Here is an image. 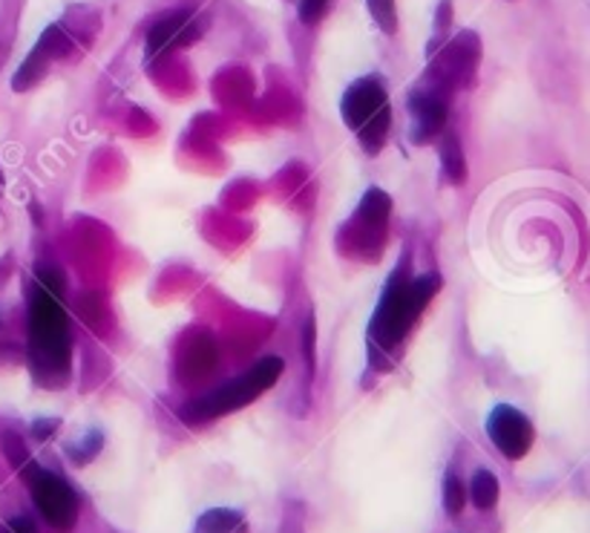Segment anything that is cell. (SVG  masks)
Listing matches in <instances>:
<instances>
[{
  "instance_id": "cell-19",
  "label": "cell",
  "mask_w": 590,
  "mask_h": 533,
  "mask_svg": "<svg viewBox=\"0 0 590 533\" xmlns=\"http://www.w3.org/2000/svg\"><path fill=\"white\" fill-rule=\"evenodd\" d=\"M0 533H38V531H35V525H32V519L15 516V519H9L7 525H0Z\"/></svg>"
},
{
  "instance_id": "cell-15",
  "label": "cell",
  "mask_w": 590,
  "mask_h": 533,
  "mask_svg": "<svg viewBox=\"0 0 590 533\" xmlns=\"http://www.w3.org/2000/svg\"><path fill=\"white\" fill-rule=\"evenodd\" d=\"M0 447H3V456H7L12 468L27 470L32 464L30 450H27V445H23V439L18 432H3V436H0Z\"/></svg>"
},
{
  "instance_id": "cell-10",
  "label": "cell",
  "mask_w": 590,
  "mask_h": 533,
  "mask_svg": "<svg viewBox=\"0 0 590 533\" xmlns=\"http://www.w3.org/2000/svg\"><path fill=\"white\" fill-rule=\"evenodd\" d=\"M197 35V27L190 21L188 12H173L170 18L159 21L147 35V59H156V55H165L168 50L179 44H188Z\"/></svg>"
},
{
  "instance_id": "cell-3",
  "label": "cell",
  "mask_w": 590,
  "mask_h": 533,
  "mask_svg": "<svg viewBox=\"0 0 590 533\" xmlns=\"http://www.w3.org/2000/svg\"><path fill=\"white\" fill-rule=\"evenodd\" d=\"M280 375H283V360L274 358V355H271V358H263L251 373L240 375V378L225 384V387L217 389V393L204 395L199 401L188 404V407L182 409V418L190 424L213 421V418L225 416V412H233V409L256 401L265 389L277 384Z\"/></svg>"
},
{
  "instance_id": "cell-16",
  "label": "cell",
  "mask_w": 590,
  "mask_h": 533,
  "mask_svg": "<svg viewBox=\"0 0 590 533\" xmlns=\"http://www.w3.org/2000/svg\"><path fill=\"white\" fill-rule=\"evenodd\" d=\"M369 3V12L378 21V27L387 35H394L398 32V7H394V0H366Z\"/></svg>"
},
{
  "instance_id": "cell-6",
  "label": "cell",
  "mask_w": 590,
  "mask_h": 533,
  "mask_svg": "<svg viewBox=\"0 0 590 533\" xmlns=\"http://www.w3.org/2000/svg\"><path fill=\"white\" fill-rule=\"evenodd\" d=\"M487 436L489 441L496 445V450L507 459H525L530 453L533 439H536V430H533L530 418L525 412H518L516 407H496L487 418Z\"/></svg>"
},
{
  "instance_id": "cell-14",
  "label": "cell",
  "mask_w": 590,
  "mask_h": 533,
  "mask_svg": "<svg viewBox=\"0 0 590 533\" xmlns=\"http://www.w3.org/2000/svg\"><path fill=\"white\" fill-rule=\"evenodd\" d=\"M470 499L478 511H489L498 502V479L489 470H478L470 482Z\"/></svg>"
},
{
  "instance_id": "cell-13",
  "label": "cell",
  "mask_w": 590,
  "mask_h": 533,
  "mask_svg": "<svg viewBox=\"0 0 590 533\" xmlns=\"http://www.w3.org/2000/svg\"><path fill=\"white\" fill-rule=\"evenodd\" d=\"M441 165H444V174L452 185L466 182L464 150H461L459 136H452V133H446L444 142H441Z\"/></svg>"
},
{
  "instance_id": "cell-17",
  "label": "cell",
  "mask_w": 590,
  "mask_h": 533,
  "mask_svg": "<svg viewBox=\"0 0 590 533\" xmlns=\"http://www.w3.org/2000/svg\"><path fill=\"white\" fill-rule=\"evenodd\" d=\"M464 502H466V490L464 484H461V479L455 473L446 475L444 482V508L450 516H459L461 511H464Z\"/></svg>"
},
{
  "instance_id": "cell-1",
  "label": "cell",
  "mask_w": 590,
  "mask_h": 533,
  "mask_svg": "<svg viewBox=\"0 0 590 533\" xmlns=\"http://www.w3.org/2000/svg\"><path fill=\"white\" fill-rule=\"evenodd\" d=\"M441 289V278L438 274H423V278L409 280L401 271L383 289V297L378 303V312L369 326V337L372 346L380 349H392L407 337L412 330V323L421 317V312L432 303V297Z\"/></svg>"
},
{
  "instance_id": "cell-5",
  "label": "cell",
  "mask_w": 590,
  "mask_h": 533,
  "mask_svg": "<svg viewBox=\"0 0 590 533\" xmlns=\"http://www.w3.org/2000/svg\"><path fill=\"white\" fill-rule=\"evenodd\" d=\"M23 479L30 484L35 508L46 519V525L55 527L59 533L73 531L75 519H78V499H75L73 488L61 475L35 468V464L23 470Z\"/></svg>"
},
{
  "instance_id": "cell-9",
  "label": "cell",
  "mask_w": 590,
  "mask_h": 533,
  "mask_svg": "<svg viewBox=\"0 0 590 533\" xmlns=\"http://www.w3.org/2000/svg\"><path fill=\"white\" fill-rule=\"evenodd\" d=\"M66 52V35L61 32V27H50L44 32V38L38 41L35 50L30 52V59L23 61V66L15 73V81H12V87L15 90H30L35 81H41V75L46 73V66H50L52 59H59Z\"/></svg>"
},
{
  "instance_id": "cell-20",
  "label": "cell",
  "mask_w": 590,
  "mask_h": 533,
  "mask_svg": "<svg viewBox=\"0 0 590 533\" xmlns=\"http://www.w3.org/2000/svg\"><path fill=\"white\" fill-rule=\"evenodd\" d=\"M55 427H59V421H38L35 424V436H38V439H50Z\"/></svg>"
},
{
  "instance_id": "cell-18",
  "label": "cell",
  "mask_w": 590,
  "mask_h": 533,
  "mask_svg": "<svg viewBox=\"0 0 590 533\" xmlns=\"http://www.w3.org/2000/svg\"><path fill=\"white\" fill-rule=\"evenodd\" d=\"M328 0H303L299 3V21L303 23H317L323 15V9H326Z\"/></svg>"
},
{
  "instance_id": "cell-2",
  "label": "cell",
  "mask_w": 590,
  "mask_h": 533,
  "mask_svg": "<svg viewBox=\"0 0 590 533\" xmlns=\"http://www.w3.org/2000/svg\"><path fill=\"white\" fill-rule=\"evenodd\" d=\"M30 346L32 360L38 366H44L46 375L66 373L70 326H66V312L59 297V280L38 278L35 292H32Z\"/></svg>"
},
{
  "instance_id": "cell-12",
  "label": "cell",
  "mask_w": 590,
  "mask_h": 533,
  "mask_svg": "<svg viewBox=\"0 0 590 533\" xmlns=\"http://www.w3.org/2000/svg\"><path fill=\"white\" fill-rule=\"evenodd\" d=\"M197 533H249V525H245V519L236 511L213 508V511L199 516Z\"/></svg>"
},
{
  "instance_id": "cell-8",
  "label": "cell",
  "mask_w": 590,
  "mask_h": 533,
  "mask_svg": "<svg viewBox=\"0 0 590 533\" xmlns=\"http://www.w3.org/2000/svg\"><path fill=\"white\" fill-rule=\"evenodd\" d=\"M409 113H412V130L409 139L415 145H430L438 133L446 127V98L438 90H415L409 98Z\"/></svg>"
},
{
  "instance_id": "cell-11",
  "label": "cell",
  "mask_w": 590,
  "mask_h": 533,
  "mask_svg": "<svg viewBox=\"0 0 590 533\" xmlns=\"http://www.w3.org/2000/svg\"><path fill=\"white\" fill-rule=\"evenodd\" d=\"M389 211H392V202H389L387 194H383V190H378V188H372L364 197V202H360L358 220L355 222H364L366 231H375V237H380L383 234V228H387Z\"/></svg>"
},
{
  "instance_id": "cell-7",
  "label": "cell",
  "mask_w": 590,
  "mask_h": 533,
  "mask_svg": "<svg viewBox=\"0 0 590 533\" xmlns=\"http://www.w3.org/2000/svg\"><path fill=\"white\" fill-rule=\"evenodd\" d=\"M478 59H482V41L473 32H461L446 52L438 59V81L450 84V87H470L478 70Z\"/></svg>"
},
{
  "instance_id": "cell-4",
  "label": "cell",
  "mask_w": 590,
  "mask_h": 533,
  "mask_svg": "<svg viewBox=\"0 0 590 533\" xmlns=\"http://www.w3.org/2000/svg\"><path fill=\"white\" fill-rule=\"evenodd\" d=\"M343 122L349 125V130L358 133V139L369 154H378L383 142L389 136V122H392V111H389V95L378 79H360L355 81L340 102Z\"/></svg>"
}]
</instances>
